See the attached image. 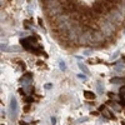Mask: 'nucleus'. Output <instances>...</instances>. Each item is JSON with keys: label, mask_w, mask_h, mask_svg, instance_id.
<instances>
[{"label": "nucleus", "mask_w": 125, "mask_h": 125, "mask_svg": "<svg viewBox=\"0 0 125 125\" xmlns=\"http://www.w3.org/2000/svg\"><path fill=\"white\" fill-rule=\"evenodd\" d=\"M20 43H21V45L25 48V49H28V50H33L34 48H40L39 45H38V41H36V39L35 38H33V36H29V38H26V39H21L20 40Z\"/></svg>", "instance_id": "obj_1"}, {"label": "nucleus", "mask_w": 125, "mask_h": 125, "mask_svg": "<svg viewBox=\"0 0 125 125\" xmlns=\"http://www.w3.org/2000/svg\"><path fill=\"white\" fill-rule=\"evenodd\" d=\"M9 110H10V116H11V119L13 120L16 119L18 115H19V104H18V100L14 96L11 98V100H10V108H9Z\"/></svg>", "instance_id": "obj_2"}, {"label": "nucleus", "mask_w": 125, "mask_h": 125, "mask_svg": "<svg viewBox=\"0 0 125 125\" xmlns=\"http://www.w3.org/2000/svg\"><path fill=\"white\" fill-rule=\"evenodd\" d=\"M101 31H103L104 35L111 36L114 34V31H115V25L113 23H110L109 20H106V21H104V24L101 25Z\"/></svg>", "instance_id": "obj_3"}, {"label": "nucleus", "mask_w": 125, "mask_h": 125, "mask_svg": "<svg viewBox=\"0 0 125 125\" xmlns=\"http://www.w3.org/2000/svg\"><path fill=\"white\" fill-rule=\"evenodd\" d=\"M108 20H109L110 23H113L114 25L119 24L121 20H123V14L119 11V10H110V15H109Z\"/></svg>", "instance_id": "obj_4"}, {"label": "nucleus", "mask_w": 125, "mask_h": 125, "mask_svg": "<svg viewBox=\"0 0 125 125\" xmlns=\"http://www.w3.org/2000/svg\"><path fill=\"white\" fill-rule=\"evenodd\" d=\"M94 10L99 14L105 13L106 10H109V8L106 5V0H99V1H96L95 4H94Z\"/></svg>", "instance_id": "obj_5"}, {"label": "nucleus", "mask_w": 125, "mask_h": 125, "mask_svg": "<svg viewBox=\"0 0 125 125\" xmlns=\"http://www.w3.org/2000/svg\"><path fill=\"white\" fill-rule=\"evenodd\" d=\"M62 11H64V6L59 5L58 8H54V9L49 10V11H48V15H49V16H53V18H55V16L60 15V14H61Z\"/></svg>", "instance_id": "obj_6"}, {"label": "nucleus", "mask_w": 125, "mask_h": 125, "mask_svg": "<svg viewBox=\"0 0 125 125\" xmlns=\"http://www.w3.org/2000/svg\"><path fill=\"white\" fill-rule=\"evenodd\" d=\"M59 5H61L59 0H50V1H46V4H45V9H46V11H49V10L54 9V8H58Z\"/></svg>", "instance_id": "obj_7"}, {"label": "nucleus", "mask_w": 125, "mask_h": 125, "mask_svg": "<svg viewBox=\"0 0 125 125\" xmlns=\"http://www.w3.org/2000/svg\"><path fill=\"white\" fill-rule=\"evenodd\" d=\"M99 110L101 111V114H103V115L105 116L106 119H115V118H114V115H113V114H111L105 106H103V105H101V106L99 108Z\"/></svg>", "instance_id": "obj_8"}, {"label": "nucleus", "mask_w": 125, "mask_h": 125, "mask_svg": "<svg viewBox=\"0 0 125 125\" xmlns=\"http://www.w3.org/2000/svg\"><path fill=\"white\" fill-rule=\"evenodd\" d=\"M94 41H95L96 44L103 43V41H104V34L99 33V31H95V33H94Z\"/></svg>", "instance_id": "obj_9"}, {"label": "nucleus", "mask_w": 125, "mask_h": 125, "mask_svg": "<svg viewBox=\"0 0 125 125\" xmlns=\"http://www.w3.org/2000/svg\"><path fill=\"white\" fill-rule=\"evenodd\" d=\"M31 79H33V74H31V73H26L25 75H23V79L20 80V81H21L23 84L25 85V84H30Z\"/></svg>", "instance_id": "obj_10"}, {"label": "nucleus", "mask_w": 125, "mask_h": 125, "mask_svg": "<svg viewBox=\"0 0 125 125\" xmlns=\"http://www.w3.org/2000/svg\"><path fill=\"white\" fill-rule=\"evenodd\" d=\"M33 86H31L30 84H25L24 86H23V89H21V93H24V94H26V95H29L30 93H33Z\"/></svg>", "instance_id": "obj_11"}, {"label": "nucleus", "mask_w": 125, "mask_h": 125, "mask_svg": "<svg viewBox=\"0 0 125 125\" xmlns=\"http://www.w3.org/2000/svg\"><path fill=\"white\" fill-rule=\"evenodd\" d=\"M110 81H111V84H123V83H125V79H123V78H113Z\"/></svg>", "instance_id": "obj_12"}, {"label": "nucleus", "mask_w": 125, "mask_h": 125, "mask_svg": "<svg viewBox=\"0 0 125 125\" xmlns=\"http://www.w3.org/2000/svg\"><path fill=\"white\" fill-rule=\"evenodd\" d=\"M96 89H98V93L99 94H103L104 93V84L101 83V80H98V83H96Z\"/></svg>", "instance_id": "obj_13"}, {"label": "nucleus", "mask_w": 125, "mask_h": 125, "mask_svg": "<svg viewBox=\"0 0 125 125\" xmlns=\"http://www.w3.org/2000/svg\"><path fill=\"white\" fill-rule=\"evenodd\" d=\"M84 96L86 99H95V94L91 91H84Z\"/></svg>", "instance_id": "obj_14"}, {"label": "nucleus", "mask_w": 125, "mask_h": 125, "mask_svg": "<svg viewBox=\"0 0 125 125\" xmlns=\"http://www.w3.org/2000/svg\"><path fill=\"white\" fill-rule=\"evenodd\" d=\"M78 65H79V68H80V70H81V71H84L85 74H89V70H88V68H86L84 64H81V62L79 61V62H78Z\"/></svg>", "instance_id": "obj_15"}, {"label": "nucleus", "mask_w": 125, "mask_h": 125, "mask_svg": "<svg viewBox=\"0 0 125 125\" xmlns=\"http://www.w3.org/2000/svg\"><path fill=\"white\" fill-rule=\"evenodd\" d=\"M59 68H60L62 71H65V70H66V65H65V62L60 60V61H59Z\"/></svg>", "instance_id": "obj_16"}, {"label": "nucleus", "mask_w": 125, "mask_h": 125, "mask_svg": "<svg viewBox=\"0 0 125 125\" xmlns=\"http://www.w3.org/2000/svg\"><path fill=\"white\" fill-rule=\"evenodd\" d=\"M110 105L113 106V109L115 110V111H120V106L118 105V104H115V103H110Z\"/></svg>", "instance_id": "obj_17"}, {"label": "nucleus", "mask_w": 125, "mask_h": 125, "mask_svg": "<svg viewBox=\"0 0 125 125\" xmlns=\"http://www.w3.org/2000/svg\"><path fill=\"white\" fill-rule=\"evenodd\" d=\"M78 78H79L80 80H83V81H86V79H88V78H86V75H83V74H79V75H78Z\"/></svg>", "instance_id": "obj_18"}, {"label": "nucleus", "mask_w": 125, "mask_h": 125, "mask_svg": "<svg viewBox=\"0 0 125 125\" xmlns=\"http://www.w3.org/2000/svg\"><path fill=\"white\" fill-rule=\"evenodd\" d=\"M119 93H120V95H123V96H125V86H123V88H120V90H119Z\"/></svg>", "instance_id": "obj_19"}, {"label": "nucleus", "mask_w": 125, "mask_h": 125, "mask_svg": "<svg viewBox=\"0 0 125 125\" xmlns=\"http://www.w3.org/2000/svg\"><path fill=\"white\" fill-rule=\"evenodd\" d=\"M8 51H20V49L18 46H11V49H9Z\"/></svg>", "instance_id": "obj_20"}, {"label": "nucleus", "mask_w": 125, "mask_h": 125, "mask_svg": "<svg viewBox=\"0 0 125 125\" xmlns=\"http://www.w3.org/2000/svg\"><path fill=\"white\" fill-rule=\"evenodd\" d=\"M46 90H50L51 88H53V84H50V83H48V84H45V86H44Z\"/></svg>", "instance_id": "obj_21"}, {"label": "nucleus", "mask_w": 125, "mask_h": 125, "mask_svg": "<svg viewBox=\"0 0 125 125\" xmlns=\"http://www.w3.org/2000/svg\"><path fill=\"white\" fill-rule=\"evenodd\" d=\"M123 70H124V66L121 68L120 65H118V66L115 68V71H116V73H120V71H123Z\"/></svg>", "instance_id": "obj_22"}, {"label": "nucleus", "mask_w": 125, "mask_h": 125, "mask_svg": "<svg viewBox=\"0 0 125 125\" xmlns=\"http://www.w3.org/2000/svg\"><path fill=\"white\" fill-rule=\"evenodd\" d=\"M119 54H120V53H119V51H115V53H114V54H113V56H111V59H116V58L119 56Z\"/></svg>", "instance_id": "obj_23"}, {"label": "nucleus", "mask_w": 125, "mask_h": 125, "mask_svg": "<svg viewBox=\"0 0 125 125\" xmlns=\"http://www.w3.org/2000/svg\"><path fill=\"white\" fill-rule=\"evenodd\" d=\"M51 124H53V125L56 124V119H55V118H51Z\"/></svg>", "instance_id": "obj_24"}, {"label": "nucleus", "mask_w": 125, "mask_h": 125, "mask_svg": "<svg viewBox=\"0 0 125 125\" xmlns=\"http://www.w3.org/2000/svg\"><path fill=\"white\" fill-rule=\"evenodd\" d=\"M88 119L86 118H84V119H80V120H78V123H81V121H86Z\"/></svg>", "instance_id": "obj_25"}, {"label": "nucleus", "mask_w": 125, "mask_h": 125, "mask_svg": "<svg viewBox=\"0 0 125 125\" xmlns=\"http://www.w3.org/2000/svg\"><path fill=\"white\" fill-rule=\"evenodd\" d=\"M20 125H28L26 123H24V121H20Z\"/></svg>", "instance_id": "obj_26"}, {"label": "nucleus", "mask_w": 125, "mask_h": 125, "mask_svg": "<svg viewBox=\"0 0 125 125\" xmlns=\"http://www.w3.org/2000/svg\"><path fill=\"white\" fill-rule=\"evenodd\" d=\"M45 1H50V0H45Z\"/></svg>", "instance_id": "obj_27"}]
</instances>
